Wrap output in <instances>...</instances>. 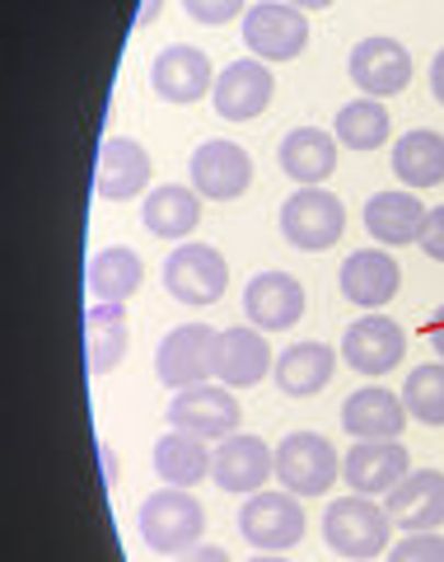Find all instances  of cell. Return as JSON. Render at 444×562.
<instances>
[{"instance_id": "obj_21", "label": "cell", "mask_w": 444, "mask_h": 562, "mask_svg": "<svg viewBox=\"0 0 444 562\" xmlns=\"http://www.w3.org/2000/svg\"><path fill=\"white\" fill-rule=\"evenodd\" d=\"M407 417H412L407 403L384 384H365L342 403V427L355 441H402Z\"/></svg>"}, {"instance_id": "obj_34", "label": "cell", "mask_w": 444, "mask_h": 562, "mask_svg": "<svg viewBox=\"0 0 444 562\" xmlns=\"http://www.w3.org/2000/svg\"><path fill=\"white\" fill-rule=\"evenodd\" d=\"M248 0H183V10L192 14L197 24H229V20H239Z\"/></svg>"}, {"instance_id": "obj_31", "label": "cell", "mask_w": 444, "mask_h": 562, "mask_svg": "<svg viewBox=\"0 0 444 562\" xmlns=\"http://www.w3.org/2000/svg\"><path fill=\"white\" fill-rule=\"evenodd\" d=\"M388 132H394V122H388V109H384V99H351L342 103V113H337L332 122V136H337V146H346V150H379Z\"/></svg>"}, {"instance_id": "obj_33", "label": "cell", "mask_w": 444, "mask_h": 562, "mask_svg": "<svg viewBox=\"0 0 444 562\" xmlns=\"http://www.w3.org/2000/svg\"><path fill=\"white\" fill-rule=\"evenodd\" d=\"M388 562H444V535H402L398 543H388Z\"/></svg>"}, {"instance_id": "obj_19", "label": "cell", "mask_w": 444, "mask_h": 562, "mask_svg": "<svg viewBox=\"0 0 444 562\" xmlns=\"http://www.w3.org/2000/svg\"><path fill=\"white\" fill-rule=\"evenodd\" d=\"M150 150L132 136H109L99 146V165H94V192L103 202H132L140 198V188L150 183Z\"/></svg>"}, {"instance_id": "obj_8", "label": "cell", "mask_w": 444, "mask_h": 562, "mask_svg": "<svg viewBox=\"0 0 444 562\" xmlns=\"http://www.w3.org/2000/svg\"><path fill=\"white\" fill-rule=\"evenodd\" d=\"M309 43V20L291 0H258L243 10V47L258 61H295Z\"/></svg>"}, {"instance_id": "obj_7", "label": "cell", "mask_w": 444, "mask_h": 562, "mask_svg": "<svg viewBox=\"0 0 444 562\" xmlns=\"http://www.w3.org/2000/svg\"><path fill=\"white\" fill-rule=\"evenodd\" d=\"M342 231H346V206L328 188H299L281 202V235L295 249H305V254L332 249L342 239Z\"/></svg>"}, {"instance_id": "obj_30", "label": "cell", "mask_w": 444, "mask_h": 562, "mask_svg": "<svg viewBox=\"0 0 444 562\" xmlns=\"http://www.w3.org/2000/svg\"><path fill=\"white\" fill-rule=\"evenodd\" d=\"M394 173L407 188H440L444 183V136L431 127L402 132L394 146Z\"/></svg>"}, {"instance_id": "obj_38", "label": "cell", "mask_w": 444, "mask_h": 562, "mask_svg": "<svg viewBox=\"0 0 444 562\" xmlns=\"http://www.w3.org/2000/svg\"><path fill=\"white\" fill-rule=\"evenodd\" d=\"M431 94L444 103V47L435 52V61H431Z\"/></svg>"}, {"instance_id": "obj_24", "label": "cell", "mask_w": 444, "mask_h": 562, "mask_svg": "<svg viewBox=\"0 0 444 562\" xmlns=\"http://www.w3.org/2000/svg\"><path fill=\"white\" fill-rule=\"evenodd\" d=\"M276 160L286 169V179H295L299 188H318L337 169V136L323 127H295L281 136Z\"/></svg>"}, {"instance_id": "obj_5", "label": "cell", "mask_w": 444, "mask_h": 562, "mask_svg": "<svg viewBox=\"0 0 444 562\" xmlns=\"http://www.w3.org/2000/svg\"><path fill=\"white\" fill-rule=\"evenodd\" d=\"M229 286V262L216 244H178L164 258V291L178 305H216Z\"/></svg>"}, {"instance_id": "obj_23", "label": "cell", "mask_w": 444, "mask_h": 562, "mask_svg": "<svg viewBox=\"0 0 444 562\" xmlns=\"http://www.w3.org/2000/svg\"><path fill=\"white\" fill-rule=\"evenodd\" d=\"M425 211L417 192H402V188H388L375 192L365 202V231L375 244H388V249H402V244H417L421 239V225H425Z\"/></svg>"}, {"instance_id": "obj_22", "label": "cell", "mask_w": 444, "mask_h": 562, "mask_svg": "<svg viewBox=\"0 0 444 562\" xmlns=\"http://www.w3.org/2000/svg\"><path fill=\"white\" fill-rule=\"evenodd\" d=\"M276 366L272 347H266L262 328L253 324H235L220 333V351H216V380L229 384V390H248V384H258L266 371Z\"/></svg>"}, {"instance_id": "obj_2", "label": "cell", "mask_w": 444, "mask_h": 562, "mask_svg": "<svg viewBox=\"0 0 444 562\" xmlns=\"http://www.w3.org/2000/svg\"><path fill=\"white\" fill-rule=\"evenodd\" d=\"M202 530H206V512L187 487H159L140 502V539H146L150 553L178 558L197 549Z\"/></svg>"}, {"instance_id": "obj_12", "label": "cell", "mask_w": 444, "mask_h": 562, "mask_svg": "<svg viewBox=\"0 0 444 562\" xmlns=\"http://www.w3.org/2000/svg\"><path fill=\"white\" fill-rule=\"evenodd\" d=\"M407 357V333L398 319H388V314H365V319H355L346 333H342V361L351 371L361 375H388L398 371Z\"/></svg>"}, {"instance_id": "obj_26", "label": "cell", "mask_w": 444, "mask_h": 562, "mask_svg": "<svg viewBox=\"0 0 444 562\" xmlns=\"http://www.w3.org/2000/svg\"><path fill=\"white\" fill-rule=\"evenodd\" d=\"M140 221L155 239H187L202 225V192L183 183H164L140 202Z\"/></svg>"}, {"instance_id": "obj_4", "label": "cell", "mask_w": 444, "mask_h": 562, "mask_svg": "<svg viewBox=\"0 0 444 562\" xmlns=\"http://www.w3.org/2000/svg\"><path fill=\"white\" fill-rule=\"evenodd\" d=\"M239 535L262 553H286L305 539V506L295 492H253L239 506Z\"/></svg>"}, {"instance_id": "obj_10", "label": "cell", "mask_w": 444, "mask_h": 562, "mask_svg": "<svg viewBox=\"0 0 444 562\" xmlns=\"http://www.w3.org/2000/svg\"><path fill=\"white\" fill-rule=\"evenodd\" d=\"M210 479H216L220 492L253 497V492L266 487V479H276V450L253 431H235L210 454Z\"/></svg>"}, {"instance_id": "obj_6", "label": "cell", "mask_w": 444, "mask_h": 562, "mask_svg": "<svg viewBox=\"0 0 444 562\" xmlns=\"http://www.w3.org/2000/svg\"><path fill=\"white\" fill-rule=\"evenodd\" d=\"M216 351H220V333L206 324H178L164 333V342L155 351V375L169 390H192L216 375Z\"/></svg>"}, {"instance_id": "obj_20", "label": "cell", "mask_w": 444, "mask_h": 562, "mask_svg": "<svg viewBox=\"0 0 444 562\" xmlns=\"http://www.w3.org/2000/svg\"><path fill=\"white\" fill-rule=\"evenodd\" d=\"M337 281H342V295H346L351 305H361V310L375 314V310H384L398 295L402 268H398V258L388 254V249H355L342 262Z\"/></svg>"}, {"instance_id": "obj_18", "label": "cell", "mask_w": 444, "mask_h": 562, "mask_svg": "<svg viewBox=\"0 0 444 562\" xmlns=\"http://www.w3.org/2000/svg\"><path fill=\"white\" fill-rule=\"evenodd\" d=\"M243 314L253 319V328L262 333H281L305 319V286L291 272H258L243 286Z\"/></svg>"}, {"instance_id": "obj_32", "label": "cell", "mask_w": 444, "mask_h": 562, "mask_svg": "<svg viewBox=\"0 0 444 562\" xmlns=\"http://www.w3.org/2000/svg\"><path fill=\"white\" fill-rule=\"evenodd\" d=\"M402 403L417 422H425V427H444V361L417 366L402 384Z\"/></svg>"}, {"instance_id": "obj_35", "label": "cell", "mask_w": 444, "mask_h": 562, "mask_svg": "<svg viewBox=\"0 0 444 562\" xmlns=\"http://www.w3.org/2000/svg\"><path fill=\"white\" fill-rule=\"evenodd\" d=\"M421 254L431 262H444V206H431L425 211V225H421Z\"/></svg>"}, {"instance_id": "obj_42", "label": "cell", "mask_w": 444, "mask_h": 562, "mask_svg": "<svg viewBox=\"0 0 444 562\" xmlns=\"http://www.w3.org/2000/svg\"><path fill=\"white\" fill-rule=\"evenodd\" d=\"M248 562H291V558H281V553H262V558H248Z\"/></svg>"}, {"instance_id": "obj_37", "label": "cell", "mask_w": 444, "mask_h": 562, "mask_svg": "<svg viewBox=\"0 0 444 562\" xmlns=\"http://www.w3.org/2000/svg\"><path fill=\"white\" fill-rule=\"evenodd\" d=\"M425 338H431V347H435V357L444 361V305L431 314V324H425Z\"/></svg>"}, {"instance_id": "obj_3", "label": "cell", "mask_w": 444, "mask_h": 562, "mask_svg": "<svg viewBox=\"0 0 444 562\" xmlns=\"http://www.w3.org/2000/svg\"><path fill=\"white\" fill-rule=\"evenodd\" d=\"M276 479L295 497H323L342 479V454L332 450L328 436L318 431H291L276 446Z\"/></svg>"}, {"instance_id": "obj_40", "label": "cell", "mask_w": 444, "mask_h": 562, "mask_svg": "<svg viewBox=\"0 0 444 562\" xmlns=\"http://www.w3.org/2000/svg\"><path fill=\"white\" fill-rule=\"evenodd\" d=\"M159 5H164V0H140V10H136V24H140V29H146V24H155Z\"/></svg>"}, {"instance_id": "obj_25", "label": "cell", "mask_w": 444, "mask_h": 562, "mask_svg": "<svg viewBox=\"0 0 444 562\" xmlns=\"http://www.w3.org/2000/svg\"><path fill=\"white\" fill-rule=\"evenodd\" d=\"M337 357L328 342H291L276 357V390L291 398H309L318 390H328V380L337 375Z\"/></svg>"}, {"instance_id": "obj_9", "label": "cell", "mask_w": 444, "mask_h": 562, "mask_svg": "<svg viewBox=\"0 0 444 562\" xmlns=\"http://www.w3.org/2000/svg\"><path fill=\"white\" fill-rule=\"evenodd\" d=\"M239 398L229 394V384H192V390H173L169 398V427L202 436V441H225L239 431Z\"/></svg>"}, {"instance_id": "obj_28", "label": "cell", "mask_w": 444, "mask_h": 562, "mask_svg": "<svg viewBox=\"0 0 444 562\" xmlns=\"http://www.w3.org/2000/svg\"><path fill=\"white\" fill-rule=\"evenodd\" d=\"M140 281H146V262H140V254L122 249V244L99 249L94 258H89V272H84L89 295H94V301H113V305H122L127 295H136Z\"/></svg>"}, {"instance_id": "obj_17", "label": "cell", "mask_w": 444, "mask_h": 562, "mask_svg": "<svg viewBox=\"0 0 444 562\" xmlns=\"http://www.w3.org/2000/svg\"><path fill=\"white\" fill-rule=\"evenodd\" d=\"M384 512L394 520V530H402V535L440 530L444 525V473L440 469H412L394 492H388Z\"/></svg>"}, {"instance_id": "obj_41", "label": "cell", "mask_w": 444, "mask_h": 562, "mask_svg": "<svg viewBox=\"0 0 444 562\" xmlns=\"http://www.w3.org/2000/svg\"><path fill=\"white\" fill-rule=\"evenodd\" d=\"M291 5H295V10H328L332 0H291Z\"/></svg>"}, {"instance_id": "obj_36", "label": "cell", "mask_w": 444, "mask_h": 562, "mask_svg": "<svg viewBox=\"0 0 444 562\" xmlns=\"http://www.w3.org/2000/svg\"><path fill=\"white\" fill-rule=\"evenodd\" d=\"M173 562H229V553H225V549H216V543H197V549L178 553Z\"/></svg>"}, {"instance_id": "obj_14", "label": "cell", "mask_w": 444, "mask_h": 562, "mask_svg": "<svg viewBox=\"0 0 444 562\" xmlns=\"http://www.w3.org/2000/svg\"><path fill=\"white\" fill-rule=\"evenodd\" d=\"M276 94V76L272 66L258 61V57H243V61H229L220 76H216V90H210V103L225 122H253L266 113V103Z\"/></svg>"}, {"instance_id": "obj_29", "label": "cell", "mask_w": 444, "mask_h": 562, "mask_svg": "<svg viewBox=\"0 0 444 562\" xmlns=\"http://www.w3.org/2000/svg\"><path fill=\"white\" fill-rule=\"evenodd\" d=\"M155 473L164 479V487H197L210 479V450L202 436L169 431L155 441Z\"/></svg>"}, {"instance_id": "obj_1", "label": "cell", "mask_w": 444, "mask_h": 562, "mask_svg": "<svg viewBox=\"0 0 444 562\" xmlns=\"http://www.w3.org/2000/svg\"><path fill=\"white\" fill-rule=\"evenodd\" d=\"M388 539H394V520L375 497H337L323 516V543L337 558H351V562H365V558H379L388 553Z\"/></svg>"}, {"instance_id": "obj_11", "label": "cell", "mask_w": 444, "mask_h": 562, "mask_svg": "<svg viewBox=\"0 0 444 562\" xmlns=\"http://www.w3.org/2000/svg\"><path fill=\"white\" fill-rule=\"evenodd\" d=\"M192 188L202 192L206 202H235L253 188V155H248L239 140H202L192 150Z\"/></svg>"}, {"instance_id": "obj_16", "label": "cell", "mask_w": 444, "mask_h": 562, "mask_svg": "<svg viewBox=\"0 0 444 562\" xmlns=\"http://www.w3.org/2000/svg\"><path fill=\"white\" fill-rule=\"evenodd\" d=\"M407 473H412V460H407L402 441H355L342 454V479L361 497H379V492L388 497Z\"/></svg>"}, {"instance_id": "obj_13", "label": "cell", "mask_w": 444, "mask_h": 562, "mask_svg": "<svg viewBox=\"0 0 444 562\" xmlns=\"http://www.w3.org/2000/svg\"><path fill=\"white\" fill-rule=\"evenodd\" d=\"M351 85L361 90L365 99H388V94H402L407 80H412V52H407L398 38H365L351 47Z\"/></svg>"}, {"instance_id": "obj_15", "label": "cell", "mask_w": 444, "mask_h": 562, "mask_svg": "<svg viewBox=\"0 0 444 562\" xmlns=\"http://www.w3.org/2000/svg\"><path fill=\"white\" fill-rule=\"evenodd\" d=\"M150 85L155 94L164 103H178V109H187V103L206 99L216 90V70H210V57L202 47H187V43H173L155 57L150 66Z\"/></svg>"}, {"instance_id": "obj_39", "label": "cell", "mask_w": 444, "mask_h": 562, "mask_svg": "<svg viewBox=\"0 0 444 562\" xmlns=\"http://www.w3.org/2000/svg\"><path fill=\"white\" fill-rule=\"evenodd\" d=\"M99 464H103V483L113 487V483H117V469H113V450L103 446V441H99Z\"/></svg>"}, {"instance_id": "obj_27", "label": "cell", "mask_w": 444, "mask_h": 562, "mask_svg": "<svg viewBox=\"0 0 444 562\" xmlns=\"http://www.w3.org/2000/svg\"><path fill=\"white\" fill-rule=\"evenodd\" d=\"M84 351H89V375L117 371L127 357V310L113 301H94L84 314Z\"/></svg>"}]
</instances>
